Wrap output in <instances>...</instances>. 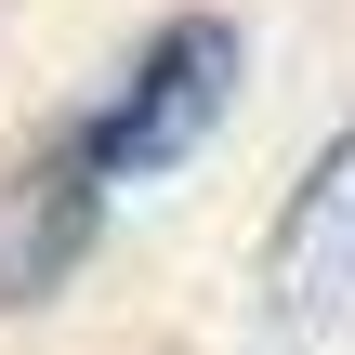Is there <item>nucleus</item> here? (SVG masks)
<instances>
[{
	"label": "nucleus",
	"mask_w": 355,
	"mask_h": 355,
	"mask_svg": "<svg viewBox=\"0 0 355 355\" xmlns=\"http://www.w3.org/2000/svg\"><path fill=\"white\" fill-rule=\"evenodd\" d=\"M224 105H237V26H224V13H184V26H158V40L105 79V105L66 132V158H79L92 184H158V171H184V158L224 132Z\"/></svg>",
	"instance_id": "1"
},
{
	"label": "nucleus",
	"mask_w": 355,
	"mask_h": 355,
	"mask_svg": "<svg viewBox=\"0 0 355 355\" xmlns=\"http://www.w3.org/2000/svg\"><path fill=\"white\" fill-rule=\"evenodd\" d=\"M343 316H355V119L329 132V158L303 171V198H290L277 237H263V329L316 343V329H343Z\"/></svg>",
	"instance_id": "2"
},
{
	"label": "nucleus",
	"mask_w": 355,
	"mask_h": 355,
	"mask_svg": "<svg viewBox=\"0 0 355 355\" xmlns=\"http://www.w3.org/2000/svg\"><path fill=\"white\" fill-rule=\"evenodd\" d=\"M92 224H105V184H92L66 145H53V158H26V171L0 184V303H53V290L79 277Z\"/></svg>",
	"instance_id": "3"
}]
</instances>
